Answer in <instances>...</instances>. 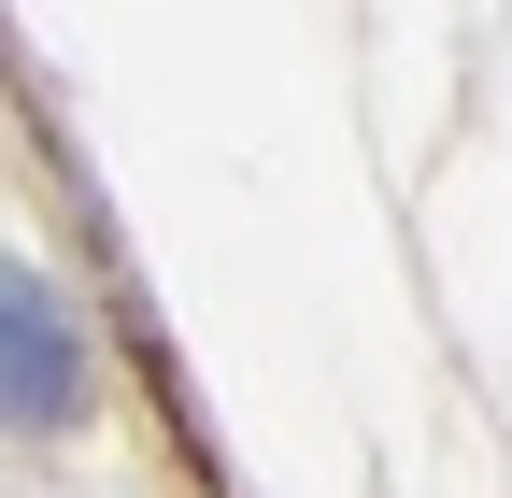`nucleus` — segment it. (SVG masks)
I'll return each mask as SVG.
<instances>
[{
	"instance_id": "f257e3e1",
	"label": "nucleus",
	"mask_w": 512,
	"mask_h": 498,
	"mask_svg": "<svg viewBox=\"0 0 512 498\" xmlns=\"http://www.w3.org/2000/svg\"><path fill=\"white\" fill-rule=\"evenodd\" d=\"M100 399V356H86V314L57 271H0V413H15V442H72Z\"/></svg>"
}]
</instances>
